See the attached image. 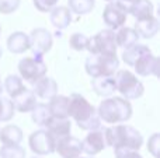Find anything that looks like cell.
I'll return each instance as SVG.
<instances>
[{
  "label": "cell",
  "mask_w": 160,
  "mask_h": 158,
  "mask_svg": "<svg viewBox=\"0 0 160 158\" xmlns=\"http://www.w3.org/2000/svg\"><path fill=\"white\" fill-rule=\"evenodd\" d=\"M32 158H39V157H32Z\"/></svg>",
  "instance_id": "cell-40"
},
{
  "label": "cell",
  "mask_w": 160,
  "mask_h": 158,
  "mask_svg": "<svg viewBox=\"0 0 160 158\" xmlns=\"http://www.w3.org/2000/svg\"><path fill=\"white\" fill-rule=\"evenodd\" d=\"M47 105L52 118H61V119H66L68 118L69 97H66V95H55L52 100H49V102Z\"/></svg>",
  "instance_id": "cell-21"
},
{
  "label": "cell",
  "mask_w": 160,
  "mask_h": 158,
  "mask_svg": "<svg viewBox=\"0 0 160 158\" xmlns=\"http://www.w3.org/2000/svg\"><path fill=\"white\" fill-rule=\"evenodd\" d=\"M159 148H160V134L153 133L148 140V151L155 158H159Z\"/></svg>",
  "instance_id": "cell-33"
},
{
  "label": "cell",
  "mask_w": 160,
  "mask_h": 158,
  "mask_svg": "<svg viewBox=\"0 0 160 158\" xmlns=\"http://www.w3.org/2000/svg\"><path fill=\"white\" fill-rule=\"evenodd\" d=\"M133 30L138 34L139 38L150 39L159 32V20L155 16L143 20H136Z\"/></svg>",
  "instance_id": "cell-16"
},
{
  "label": "cell",
  "mask_w": 160,
  "mask_h": 158,
  "mask_svg": "<svg viewBox=\"0 0 160 158\" xmlns=\"http://www.w3.org/2000/svg\"><path fill=\"white\" fill-rule=\"evenodd\" d=\"M107 147L102 130H91L82 140V153L87 154L88 157H94L100 154Z\"/></svg>",
  "instance_id": "cell-11"
},
{
  "label": "cell",
  "mask_w": 160,
  "mask_h": 158,
  "mask_svg": "<svg viewBox=\"0 0 160 158\" xmlns=\"http://www.w3.org/2000/svg\"><path fill=\"white\" fill-rule=\"evenodd\" d=\"M68 6H69L70 13H75L78 16H84L93 11L96 2L94 0H68Z\"/></svg>",
  "instance_id": "cell-28"
},
{
  "label": "cell",
  "mask_w": 160,
  "mask_h": 158,
  "mask_svg": "<svg viewBox=\"0 0 160 158\" xmlns=\"http://www.w3.org/2000/svg\"><path fill=\"white\" fill-rule=\"evenodd\" d=\"M2 55H3V49L0 48V58H2Z\"/></svg>",
  "instance_id": "cell-37"
},
{
  "label": "cell",
  "mask_w": 160,
  "mask_h": 158,
  "mask_svg": "<svg viewBox=\"0 0 160 158\" xmlns=\"http://www.w3.org/2000/svg\"><path fill=\"white\" fill-rule=\"evenodd\" d=\"M105 2H108V3H111V2H115V0H105Z\"/></svg>",
  "instance_id": "cell-38"
},
{
  "label": "cell",
  "mask_w": 160,
  "mask_h": 158,
  "mask_svg": "<svg viewBox=\"0 0 160 158\" xmlns=\"http://www.w3.org/2000/svg\"><path fill=\"white\" fill-rule=\"evenodd\" d=\"M115 88L121 94V98L127 101L138 100L143 95L145 87L141 80H138L135 74L129 70H117L115 76Z\"/></svg>",
  "instance_id": "cell-5"
},
{
  "label": "cell",
  "mask_w": 160,
  "mask_h": 158,
  "mask_svg": "<svg viewBox=\"0 0 160 158\" xmlns=\"http://www.w3.org/2000/svg\"><path fill=\"white\" fill-rule=\"evenodd\" d=\"M122 158H143L141 156V154L138 153V151H132V153H128V154H125Z\"/></svg>",
  "instance_id": "cell-35"
},
{
  "label": "cell",
  "mask_w": 160,
  "mask_h": 158,
  "mask_svg": "<svg viewBox=\"0 0 160 158\" xmlns=\"http://www.w3.org/2000/svg\"><path fill=\"white\" fill-rule=\"evenodd\" d=\"M146 53H150L149 46L136 44V45H133V46H131V48H128V49L124 50V53H122V60H124V63L127 64V66L133 67V64H135L143 55H146Z\"/></svg>",
  "instance_id": "cell-24"
},
{
  "label": "cell",
  "mask_w": 160,
  "mask_h": 158,
  "mask_svg": "<svg viewBox=\"0 0 160 158\" xmlns=\"http://www.w3.org/2000/svg\"><path fill=\"white\" fill-rule=\"evenodd\" d=\"M91 88L98 97H110L117 91L114 76L91 78Z\"/></svg>",
  "instance_id": "cell-20"
},
{
  "label": "cell",
  "mask_w": 160,
  "mask_h": 158,
  "mask_svg": "<svg viewBox=\"0 0 160 158\" xmlns=\"http://www.w3.org/2000/svg\"><path fill=\"white\" fill-rule=\"evenodd\" d=\"M49 20L56 30H65L72 22V13L65 6H56L49 11Z\"/></svg>",
  "instance_id": "cell-19"
},
{
  "label": "cell",
  "mask_w": 160,
  "mask_h": 158,
  "mask_svg": "<svg viewBox=\"0 0 160 158\" xmlns=\"http://www.w3.org/2000/svg\"><path fill=\"white\" fill-rule=\"evenodd\" d=\"M0 32H2V28H0Z\"/></svg>",
  "instance_id": "cell-42"
},
{
  "label": "cell",
  "mask_w": 160,
  "mask_h": 158,
  "mask_svg": "<svg viewBox=\"0 0 160 158\" xmlns=\"http://www.w3.org/2000/svg\"><path fill=\"white\" fill-rule=\"evenodd\" d=\"M30 39V49L32 50V55L35 58H42L45 53L51 50L53 45L52 34L45 28H35L28 35Z\"/></svg>",
  "instance_id": "cell-9"
},
{
  "label": "cell",
  "mask_w": 160,
  "mask_h": 158,
  "mask_svg": "<svg viewBox=\"0 0 160 158\" xmlns=\"http://www.w3.org/2000/svg\"><path fill=\"white\" fill-rule=\"evenodd\" d=\"M45 130L51 134L55 143L58 140L63 139L66 136H70L72 132V123H70L69 118L66 119H61V118H51L48 123L45 125Z\"/></svg>",
  "instance_id": "cell-13"
},
{
  "label": "cell",
  "mask_w": 160,
  "mask_h": 158,
  "mask_svg": "<svg viewBox=\"0 0 160 158\" xmlns=\"http://www.w3.org/2000/svg\"><path fill=\"white\" fill-rule=\"evenodd\" d=\"M7 49L14 55H21L30 49V39L28 35L22 31H16L7 38Z\"/></svg>",
  "instance_id": "cell-18"
},
{
  "label": "cell",
  "mask_w": 160,
  "mask_h": 158,
  "mask_svg": "<svg viewBox=\"0 0 160 158\" xmlns=\"http://www.w3.org/2000/svg\"><path fill=\"white\" fill-rule=\"evenodd\" d=\"M87 41H88V36H86L84 34H82V32H75V34H73V35L69 38V46L72 48L73 50L82 52V50H86V46H87Z\"/></svg>",
  "instance_id": "cell-31"
},
{
  "label": "cell",
  "mask_w": 160,
  "mask_h": 158,
  "mask_svg": "<svg viewBox=\"0 0 160 158\" xmlns=\"http://www.w3.org/2000/svg\"><path fill=\"white\" fill-rule=\"evenodd\" d=\"M84 158H94V157H84Z\"/></svg>",
  "instance_id": "cell-39"
},
{
  "label": "cell",
  "mask_w": 160,
  "mask_h": 158,
  "mask_svg": "<svg viewBox=\"0 0 160 158\" xmlns=\"http://www.w3.org/2000/svg\"><path fill=\"white\" fill-rule=\"evenodd\" d=\"M153 11H155V7L150 0H138V3L131 11V16H133L136 20H143L152 17Z\"/></svg>",
  "instance_id": "cell-26"
},
{
  "label": "cell",
  "mask_w": 160,
  "mask_h": 158,
  "mask_svg": "<svg viewBox=\"0 0 160 158\" xmlns=\"http://www.w3.org/2000/svg\"><path fill=\"white\" fill-rule=\"evenodd\" d=\"M102 20L108 27V30L115 31L124 27L125 21H127V13L117 4V2H111L105 6L104 11H102Z\"/></svg>",
  "instance_id": "cell-10"
},
{
  "label": "cell",
  "mask_w": 160,
  "mask_h": 158,
  "mask_svg": "<svg viewBox=\"0 0 160 158\" xmlns=\"http://www.w3.org/2000/svg\"><path fill=\"white\" fill-rule=\"evenodd\" d=\"M97 115L100 120L108 125H121L128 122L132 116V105L129 101L121 97H111L101 101L97 108Z\"/></svg>",
  "instance_id": "cell-3"
},
{
  "label": "cell",
  "mask_w": 160,
  "mask_h": 158,
  "mask_svg": "<svg viewBox=\"0 0 160 158\" xmlns=\"http://www.w3.org/2000/svg\"><path fill=\"white\" fill-rule=\"evenodd\" d=\"M51 114H49V109H48V105L44 102L41 104H37L35 106H34V109L31 111V119H32V122L35 123V125L38 126H44L48 123V120L51 119Z\"/></svg>",
  "instance_id": "cell-27"
},
{
  "label": "cell",
  "mask_w": 160,
  "mask_h": 158,
  "mask_svg": "<svg viewBox=\"0 0 160 158\" xmlns=\"http://www.w3.org/2000/svg\"><path fill=\"white\" fill-rule=\"evenodd\" d=\"M79 158H84V157H79Z\"/></svg>",
  "instance_id": "cell-41"
},
{
  "label": "cell",
  "mask_w": 160,
  "mask_h": 158,
  "mask_svg": "<svg viewBox=\"0 0 160 158\" xmlns=\"http://www.w3.org/2000/svg\"><path fill=\"white\" fill-rule=\"evenodd\" d=\"M119 67L117 55H90L86 59L84 69L91 78L114 76Z\"/></svg>",
  "instance_id": "cell-4"
},
{
  "label": "cell",
  "mask_w": 160,
  "mask_h": 158,
  "mask_svg": "<svg viewBox=\"0 0 160 158\" xmlns=\"http://www.w3.org/2000/svg\"><path fill=\"white\" fill-rule=\"evenodd\" d=\"M68 118H72L79 129L82 130H98L101 126L97 109L80 94H72L69 97Z\"/></svg>",
  "instance_id": "cell-2"
},
{
  "label": "cell",
  "mask_w": 160,
  "mask_h": 158,
  "mask_svg": "<svg viewBox=\"0 0 160 158\" xmlns=\"http://www.w3.org/2000/svg\"><path fill=\"white\" fill-rule=\"evenodd\" d=\"M3 92V84H2V77H0V94Z\"/></svg>",
  "instance_id": "cell-36"
},
{
  "label": "cell",
  "mask_w": 160,
  "mask_h": 158,
  "mask_svg": "<svg viewBox=\"0 0 160 158\" xmlns=\"http://www.w3.org/2000/svg\"><path fill=\"white\" fill-rule=\"evenodd\" d=\"M139 41L138 34L135 32L133 28L129 27H121L115 34V44L117 48H122V49H128V48L136 45Z\"/></svg>",
  "instance_id": "cell-23"
},
{
  "label": "cell",
  "mask_w": 160,
  "mask_h": 158,
  "mask_svg": "<svg viewBox=\"0 0 160 158\" xmlns=\"http://www.w3.org/2000/svg\"><path fill=\"white\" fill-rule=\"evenodd\" d=\"M22 137V130L17 125H7L0 129V142L3 146H20Z\"/></svg>",
  "instance_id": "cell-22"
},
{
  "label": "cell",
  "mask_w": 160,
  "mask_h": 158,
  "mask_svg": "<svg viewBox=\"0 0 160 158\" xmlns=\"http://www.w3.org/2000/svg\"><path fill=\"white\" fill-rule=\"evenodd\" d=\"M86 50L90 55H117L115 32L111 30H102L87 41Z\"/></svg>",
  "instance_id": "cell-6"
},
{
  "label": "cell",
  "mask_w": 160,
  "mask_h": 158,
  "mask_svg": "<svg viewBox=\"0 0 160 158\" xmlns=\"http://www.w3.org/2000/svg\"><path fill=\"white\" fill-rule=\"evenodd\" d=\"M25 148L21 146H2L0 158H25Z\"/></svg>",
  "instance_id": "cell-30"
},
{
  "label": "cell",
  "mask_w": 160,
  "mask_h": 158,
  "mask_svg": "<svg viewBox=\"0 0 160 158\" xmlns=\"http://www.w3.org/2000/svg\"><path fill=\"white\" fill-rule=\"evenodd\" d=\"M21 0H0V14H11L18 10Z\"/></svg>",
  "instance_id": "cell-32"
},
{
  "label": "cell",
  "mask_w": 160,
  "mask_h": 158,
  "mask_svg": "<svg viewBox=\"0 0 160 158\" xmlns=\"http://www.w3.org/2000/svg\"><path fill=\"white\" fill-rule=\"evenodd\" d=\"M32 92L35 94V97L41 98L44 101L52 100L55 95H58V84L52 77H47L44 76L42 78H39L35 84H34Z\"/></svg>",
  "instance_id": "cell-14"
},
{
  "label": "cell",
  "mask_w": 160,
  "mask_h": 158,
  "mask_svg": "<svg viewBox=\"0 0 160 158\" xmlns=\"http://www.w3.org/2000/svg\"><path fill=\"white\" fill-rule=\"evenodd\" d=\"M11 102L14 105V109L17 112H31L34 109V106L37 105V97L32 92V90L25 88L22 92H20L18 95H16L14 98H11Z\"/></svg>",
  "instance_id": "cell-17"
},
{
  "label": "cell",
  "mask_w": 160,
  "mask_h": 158,
  "mask_svg": "<svg viewBox=\"0 0 160 158\" xmlns=\"http://www.w3.org/2000/svg\"><path fill=\"white\" fill-rule=\"evenodd\" d=\"M55 151L62 158H79L82 156V142L75 136H66L55 143Z\"/></svg>",
  "instance_id": "cell-12"
},
{
  "label": "cell",
  "mask_w": 160,
  "mask_h": 158,
  "mask_svg": "<svg viewBox=\"0 0 160 158\" xmlns=\"http://www.w3.org/2000/svg\"><path fill=\"white\" fill-rule=\"evenodd\" d=\"M3 87H4V91L7 92L10 98H14L16 95H18L20 92H22L25 90L24 84H22V80L18 77V76H16V74L7 76V77H6V80H4Z\"/></svg>",
  "instance_id": "cell-25"
},
{
  "label": "cell",
  "mask_w": 160,
  "mask_h": 158,
  "mask_svg": "<svg viewBox=\"0 0 160 158\" xmlns=\"http://www.w3.org/2000/svg\"><path fill=\"white\" fill-rule=\"evenodd\" d=\"M136 74L146 77V76H158V70H159V59L155 55L146 53L143 55L135 64H133Z\"/></svg>",
  "instance_id": "cell-15"
},
{
  "label": "cell",
  "mask_w": 160,
  "mask_h": 158,
  "mask_svg": "<svg viewBox=\"0 0 160 158\" xmlns=\"http://www.w3.org/2000/svg\"><path fill=\"white\" fill-rule=\"evenodd\" d=\"M58 2L59 0H32L35 8L38 11H41V13H48V11H51L53 7H56Z\"/></svg>",
  "instance_id": "cell-34"
},
{
  "label": "cell",
  "mask_w": 160,
  "mask_h": 158,
  "mask_svg": "<svg viewBox=\"0 0 160 158\" xmlns=\"http://www.w3.org/2000/svg\"><path fill=\"white\" fill-rule=\"evenodd\" d=\"M102 132L105 144L114 148L115 158H122L128 153L139 151L143 144L141 132L129 125H112Z\"/></svg>",
  "instance_id": "cell-1"
},
{
  "label": "cell",
  "mask_w": 160,
  "mask_h": 158,
  "mask_svg": "<svg viewBox=\"0 0 160 158\" xmlns=\"http://www.w3.org/2000/svg\"><path fill=\"white\" fill-rule=\"evenodd\" d=\"M14 105L11 102L10 98L0 97V122H8L13 119L14 114H16Z\"/></svg>",
  "instance_id": "cell-29"
},
{
  "label": "cell",
  "mask_w": 160,
  "mask_h": 158,
  "mask_svg": "<svg viewBox=\"0 0 160 158\" xmlns=\"http://www.w3.org/2000/svg\"><path fill=\"white\" fill-rule=\"evenodd\" d=\"M18 73L21 80H25L34 86L39 78L47 74V64L42 58H35V56L24 58L18 63Z\"/></svg>",
  "instance_id": "cell-7"
},
{
  "label": "cell",
  "mask_w": 160,
  "mask_h": 158,
  "mask_svg": "<svg viewBox=\"0 0 160 158\" xmlns=\"http://www.w3.org/2000/svg\"><path fill=\"white\" fill-rule=\"evenodd\" d=\"M28 146H30L31 151L38 157L55 153V140L51 137V134L45 129L32 132L28 137Z\"/></svg>",
  "instance_id": "cell-8"
}]
</instances>
